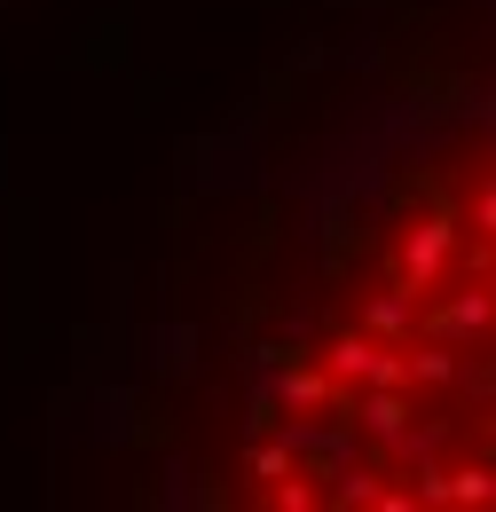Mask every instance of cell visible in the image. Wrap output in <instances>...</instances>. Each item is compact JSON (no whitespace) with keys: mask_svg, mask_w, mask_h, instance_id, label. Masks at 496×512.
<instances>
[{"mask_svg":"<svg viewBox=\"0 0 496 512\" xmlns=\"http://www.w3.org/2000/svg\"><path fill=\"white\" fill-rule=\"evenodd\" d=\"M300 497L496 505V158L394 229L292 386Z\"/></svg>","mask_w":496,"mask_h":512,"instance_id":"cell-1","label":"cell"}]
</instances>
